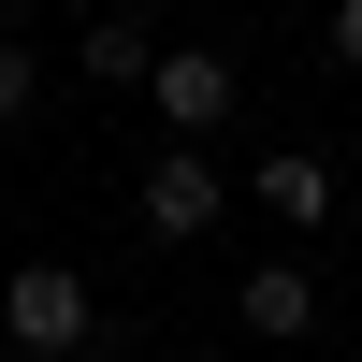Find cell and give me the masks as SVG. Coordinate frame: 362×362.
<instances>
[{"mask_svg":"<svg viewBox=\"0 0 362 362\" xmlns=\"http://www.w3.org/2000/svg\"><path fill=\"white\" fill-rule=\"evenodd\" d=\"M0 348L15 362H87L102 348V305H87L73 261H15V276H0Z\"/></svg>","mask_w":362,"mask_h":362,"instance_id":"cell-1","label":"cell"},{"mask_svg":"<svg viewBox=\"0 0 362 362\" xmlns=\"http://www.w3.org/2000/svg\"><path fill=\"white\" fill-rule=\"evenodd\" d=\"M131 218H145V247H203V232L232 218V174H218V145H189V131H174L160 160L131 174Z\"/></svg>","mask_w":362,"mask_h":362,"instance_id":"cell-2","label":"cell"},{"mask_svg":"<svg viewBox=\"0 0 362 362\" xmlns=\"http://www.w3.org/2000/svg\"><path fill=\"white\" fill-rule=\"evenodd\" d=\"M145 102H160V131H189V145H218V116L247 102V73H232L218 44H160V73H145Z\"/></svg>","mask_w":362,"mask_h":362,"instance_id":"cell-3","label":"cell"},{"mask_svg":"<svg viewBox=\"0 0 362 362\" xmlns=\"http://www.w3.org/2000/svg\"><path fill=\"white\" fill-rule=\"evenodd\" d=\"M247 203L290 218V232H319L334 218V160H319V145H276V160H247Z\"/></svg>","mask_w":362,"mask_h":362,"instance_id":"cell-4","label":"cell"},{"mask_svg":"<svg viewBox=\"0 0 362 362\" xmlns=\"http://www.w3.org/2000/svg\"><path fill=\"white\" fill-rule=\"evenodd\" d=\"M73 73L87 87H145V73H160V29H145V15H87L73 29Z\"/></svg>","mask_w":362,"mask_h":362,"instance_id":"cell-5","label":"cell"},{"mask_svg":"<svg viewBox=\"0 0 362 362\" xmlns=\"http://www.w3.org/2000/svg\"><path fill=\"white\" fill-rule=\"evenodd\" d=\"M247 334L261 348H305L319 334V276H305V261H261V276H247Z\"/></svg>","mask_w":362,"mask_h":362,"instance_id":"cell-6","label":"cell"},{"mask_svg":"<svg viewBox=\"0 0 362 362\" xmlns=\"http://www.w3.org/2000/svg\"><path fill=\"white\" fill-rule=\"evenodd\" d=\"M29 116H44V58L0 29V131H29Z\"/></svg>","mask_w":362,"mask_h":362,"instance_id":"cell-7","label":"cell"},{"mask_svg":"<svg viewBox=\"0 0 362 362\" xmlns=\"http://www.w3.org/2000/svg\"><path fill=\"white\" fill-rule=\"evenodd\" d=\"M334 58H348V73H362V0H334Z\"/></svg>","mask_w":362,"mask_h":362,"instance_id":"cell-8","label":"cell"}]
</instances>
